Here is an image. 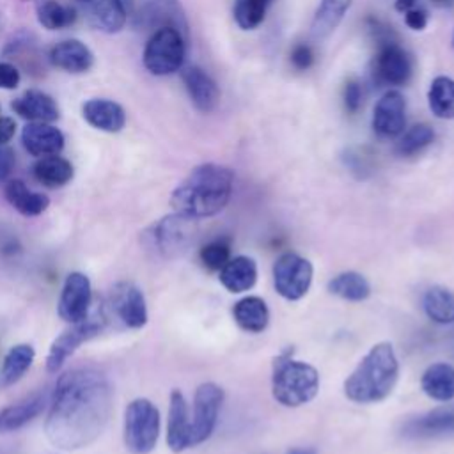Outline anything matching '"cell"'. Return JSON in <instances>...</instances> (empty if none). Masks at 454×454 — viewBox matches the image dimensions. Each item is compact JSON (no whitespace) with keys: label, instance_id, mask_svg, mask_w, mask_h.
Listing matches in <instances>:
<instances>
[{"label":"cell","instance_id":"cell-1","mask_svg":"<svg viewBox=\"0 0 454 454\" xmlns=\"http://www.w3.org/2000/svg\"><path fill=\"white\" fill-rule=\"evenodd\" d=\"M114 406L112 383L94 367L64 372L51 394L44 420L48 440L64 450L94 443L108 426Z\"/></svg>","mask_w":454,"mask_h":454},{"label":"cell","instance_id":"cell-2","mask_svg":"<svg viewBox=\"0 0 454 454\" xmlns=\"http://www.w3.org/2000/svg\"><path fill=\"white\" fill-rule=\"evenodd\" d=\"M234 174L218 163L197 165L172 192L176 213L199 220L220 213L231 200Z\"/></svg>","mask_w":454,"mask_h":454},{"label":"cell","instance_id":"cell-3","mask_svg":"<svg viewBox=\"0 0 454 454\" xmlns=\"http://www.w3.org/2000/svg\"><path fill=\"white\" fill-rule=\"evenodd\" d=\"M399 378V362L390 342L374 344L344 381V394L358 404L387 399Z\"/></svg>","mask_w":454,"mask_h":454},{"label":"cell","instance_id":"cell-4","mask_svg":"<svg viewBox=\"0 0 454 454\" xmlns=\"http://www.w3.org/2000/svg\"><path fill=\"white\" fill-rule=\"evenodd\" d=\"M317 390L319 374L310 364L294 360L289 351L275 358L271 392L277 403L287 408H296L310 403Z\"/></svg>","mask_w":454,"mask_h":454},{"label":"cell","instance_id":"cell-5","mask_svg":"<svg viewBox=\"0 0 454 454\" xmlns=\"http://www.w3.org/2000/svg\"><path fill=\"white\" fill-rule=\"evenodd\" d=\"M371 32L378 43V51L372 59V80L380 87L404 85L411 76V60L408 53L395 41L388 27H383L374 20H371Z\"/></svg>","mask_w":454,"mask_h":454},{"label":"cell","instance_id":"cell-6","mask_svg":"<svg viewBox=\"0 0 454 454\" xmlns=\"http://www.w3.org/2000/svg\"><path fill=\"white\" fill-rule=\"evenodd\" d=\"M124 445L131 454H149L160 438V411L145 397L133 399L124 410Z\"/></svg>","mask_w":454,"mask_h":454},{"label":"cell","instance_id":"cell-7","mask_svg":"<svg viewBox=\"0 0 454 454\" xmlns=\"http://www.w3.org/2000/svg\"><path fill=\"white\" fill-rule=\"evenodd\" d=\"M186 55V35L177 28L163 27L151 34L144 48V66L154 76H167L183 67Z\"/></svg>","mask_w":454,"mask_h":454},{"label":"cell","instance_id":"cell-8","mask_svg":"<svg viewBox=\"0 0 454 454\" xmlns=\"http://www.w3.org/2000/svg\"><path fill=\"white\" fill-rule=\"evenodd\" d=\"M195 222L197 220L179 215L176 211L160 218L144 232L147 248L154 250L160 257L165 259L181 255L193 239Z\"/></svg>","mask_w":454,"mask_h":454},{"label":"cell","instance_id":"cell-9","mask_svg":"<svg viewBox=\"0 0 454 454\" xmlns=\"http://www.w3.org/2000/svg\"><path fill=\"white\" fill-rule=\"evenodd\" d=\"M106 310V319H115L122 328L128 330H138L145 326L149 319L144 293L129 280H121L112 287Z\"/></svg>","mask_w":454,"mask_h":454},{"label":"cell","instance_id":"cell-10","mask_svg":"<svg viewBox=\"0 0 454 454\" xmlns=\"http://www.w3.org/2000/svg\"><path fill=\"white\" fill-rule=\"evenodd\" d=\"M312 275H314V270L309 259L294 252H286L273 264L275 291L282 298L289 301H296L303 298L310 289Z\"/></svg>","mask_w":454,"mask_h":454},{"label":"cell","instance_id":"cell-11","mask_svg":"<svg viewBox=\"0 0 454 454\" xmlns=\"http://www.w3.org/2000/svg\"><path fill=\"white\" fill-rule=\"evenodd\" d=\"M106 323V316L101 314L98 316H87L83 321L80 323H73L67 330H64L59 337L53 339L48 355H46V371L48 372H57L62 369V365L66 364V360L87 340H90L92 337L99 335V332L103 330Z\"/></svg>","mask_w":454,"mask_h":454},{"label":"cell","instance_id":"cell-12","mask_svg":"<svg viewBox=\"0 0 454 454\" xmlns=\"http://www.w3.org/2000/svg\"><path fill=\"white\" fill-rule=\"evenodd\" d=\"M223 403V390L213 381L200 383L193 395L192 417V447L206 442L215 431L218 413Z\"/></svg>","mask_w":454,"mask_h":454},{"label":"cell","instance_id":"cell-13","mask_svg":"<svg viewBox=\"0 0 454 454\" xmlns=\"http://www.w3.org/2000/svg\"><path fill=\"white\" fill-rule=\"evenodd\" d=\"M92 286L85 273L71 271L62 286L57 312L66 323H80L90 314Z\"/></svg>","mask_w":454,"mask_h":454},{"label":"cell","instance_id":"cell-14","mask_svg":"<svg viewBox=\"0 0 454 454\" xmlns=\"http://www.w3.org/2000/svg\"><path fill=\"white\" fill-rule=\"evenodd\" d=\"M406 126V101L399 90H387L372 112V129L380 138H395Z\"/></svg>","mask_w":454,"mask_h":454},{"label":"cell","instance_id":"cell-15","mask_svg":"<svg viewBox=\"0 0 454 454\" xmlns=\"http://www.w3.org/2000/svg\"><path fill=\"white\" fill-rule=\"evenodd\" d=\"M167 445L172 452H183L192 447V417L188 403L181 390L174 388L168 399Z\"/></svg>","mask_w":454,"mask_h":454},{"label":"cell","instance_id":"cell-16","mask_svg":"<svg viewBox=\"0 0 454 454\" xmlns=\"http://www.w3.org/2000/svg\"><path fill=\"white\" fill-rule=\"evenodd\" d=\"M89 23L106 34L119 32L128 20L126 0H76Z\"/></svg>","mask_w":454,"mask_h":454},{"label":"cell","instance_id":"cell-17","mask_svg":"<svg viewBox=\"0 0 454 454\" xmlns=\"http://www.w3.org/2000/svg\"><path fill=\"white\" fill-rule=\"evenodd\" d=\"M138 25L145 28H177L183 35L188 34V23L179 0H149L138 12Z\"/></svg>","mask_w":454,"mask_h":454},{"label":"cell","instance_id":"cell-18","mask_svg":"<svg viewBox=\"0 0 454 454\" xmlns=\"http://www.w3.org/2000/svg\"><path fill=\"white\" fill-rule=\"evenodd\" d=\"M454 431V403L433 408L403 426L408 438H433Z\"/></svg>","mask_w":454,"mask_h":454},{"label":"cell","instance_id":"cell-19","mask_svg":"<svg viewBox=\"0 0 454 454\" xmlns=\"http://www.w3.org/2000/svg\"><path fill=\"white\" fill-rule=\"evenodd\" d=\"M181 78L193 106L199 112L209 114L216 108L220 99V90L216 82L204 69H200L199 66H186L181 71Z\"/></svg>","mask_w":454,"mask_h":454},{"label":"cell","instance_id":"cell-20","mask_svg":"<svg viewBox=\"0 0 454 454\" xmlns=\"http://www.w3.org/2000/svg\"><path fill=\"white\" fill-rule=\"evenodd\" d=\"M64 133L51 122H28L21 129V144L35 158L59 154L64 149Z\"/></svg>","mask_w":454,"mask_h":454},{"label":"cell","instance_id":"cell-21","mask_svg":"<svg viewBox=\"0 0 454 454\" xmlns=\"http://www.w3.org/2000/svg\"><path fill=\"white\" fill-rule=\"evenodd\" d=\"M82 115L85 122L105 133H119L126 124L124 108L105 98H92L82 105Z\"/></svg>","mask_w":454,"mask_h":454},{"label":"cell","instance_id":"cell-22","mask_svg":"<svg viewBox=\"0 0 454 454\" xmlns=\"http://www.w3.org/2000/svg\"><path fill=\"white\" fill-rule=\"evenodd\" d=\"M48 57L55 67L73 74L87 73L94 64V53L78 39H66L57 43L50 50Z\"/></svg>","mask_w":454,"mask_h":454},{"label":"cell","instance_id":"cell-23","mask_svg":"<svg viewBox=\"0 0 454 454\" xmlns=\"http://www.w3.org/2000/svg\"><path fill=\"white\" fill-rule=\"evenodd\" d=\"M11 108L28 122H53L60 117L59 105L43 90H27L11 103Z\"/></svg>","mask_w":454,"mask_h":454},{"label":"cell","instance_id":"cell-24","mask_svg":"<svg viewBox=\"0 0 454 454\" xmlns=\"http://www.w3.org/2000/svg\"><path fill=\"white\" fill-rule=\"evenodd\" d=\"M222 286L231 293H245L255 286L257 264L252 257L236 255L231 257L218 271Z\"/></svg>","mask_w":454,"mask_h":454},{"label":"cell","instance_id":"cell-25","mask_svg":"<svg viewBox=\"0 0 454 454\" xmlns=\"http://www.w3.org/2000/svg\"><path fill=\"white\" fill-rule=\"evenodd\" d=\"M4 195H5L7 202L23 216H39L50 206L48 195L32 192L20 179H9L4 184Z\"/></svg>","mask_w":454,"mask_h":454},{"label":"cell","instance_id":"cell-26","mask_svg":"<svg viewBox=\"0 0 454 454\" xmlns=\"http://www.w3.org/2000/svg\"><path fill=\"white\" fill-rule=\"evenodd\" d=\"M46 395L34 394L0 410V433H12L32 422L44 408Z\"/></svg>","mask_w":454,"mask_h":454},{"label":"cell","instance_id":"cell-27","mask_svg":"<svg viewBox=\"0 0 454 454\" xmlns=\"http://www.w3.org/2000/svg\"><path fill=\"white\" fill-rule=\"evenodd\" d=\"M420 387L424 394L434 401L449 403L454 399V365L438 362L429 365L422 378Z\"/></svg>","mask_w":454,"mask_h":454},{"label":"cell","instance_id":"cell-28","mask_svg":"<svg viewBox=\"0 0 454 454\" xmlns=\"http://www.w3.org/2000/svg\"><path fill=\"white\" fill-rule=\"evenodd\" d=\"M232 316L236 325L248 333H261L270 323V310L262 298L245 296L234 303Z\"/></svg>","mask_w":454,"mask_h":454},{"label":"cell","instance_id":"cell-29","mask_svg":"<svg viewBox=\"0 0 454 454\" xmlns=\"http://www.w3.org/2000/svg\"><path fill=\"white\" fill-rule=\"evenodd\" d=\"M32 174H34L35 181L41 183L43 186L60 188V186L67 184L73 179L74 168H73L69 160H66L59 154H50V156L39 158L34 163Z\"/></svg>","mask_w":454,"mask_h":454},{"label":"cell","instance_id":"cell-30","mask_svg":"<svg viewBox=\"0 0 454 454\" xmlns=\"http://www.w3.org/2000/svg\"><path fill=\"white\" fill-rule=\"evenodd\" d=\"M35 358V349L30 344H16L12 346L4 360L0 369V387H11L23 378V374L30 369Z\"/></svg>","mask_w":454,"mask_h":454},{"label":"cell","instance_id":"cell-31","mask_svg":"<svg viewBox=\"0 0 454 454\" xmlns=\"http://www.w3.org/2000/svg\"><path fill=\"white\" fill-rule=\"evenodd\" d=\"M422 309L426 316L438 325L454 323V293L447 287L433 286L422 296Z\"/></svg>","mask_w":454,"mask_h":454},{"label":"cell","instance_id":"cell-32","mask_svg":"<svg viewBox=\"0 0 454 454\" xmlns=\"http://www.w3.org/2000/svg\"><path fill=\"white\" fill-rule=\"evenodd\" d=\"M351 2L353 0H321L312 18V35L319 39L330 35L342 21Z\"/></svg>","mask_w":454,"mask_h":454},{"label":"cell","instance_id":"cell-33","mask_svg":"<svg viewBox=\"0 0 454 454\" xmlns=\"http://www.w3.org/2000/svg\"><path fill=\"white\" fill-rule=\"evenodd\" d=\"M328 291L348 301H364L371 294V284L362 273L342 271L328 282Z\"/></svg>","mask_w":454,"mask_h":454},{"label":"cell","instance_id":"cell-34","mask_svg":"<svg viewBox=\"0 0 454 454\" xmlns=\"http://www.w3.org/2000/svg\"><path fill=\"white\" fill-rule=\"evenodd\" d=\"M429 110L438 119H454V80L436 76L427 92Z\"/></svg>","mask_w":454,"mask_h":454},{"label":"cell","instance_id":"cell-35","mask_svg":"<svg viewBox=\"0 0 454 454\" xmlns=\"http://www.w3.org/2000/svg\"><path fill=\"white\" fill-rule=\"evenodd\" d=\"M35 16L46 30H62L76 21V11L55 0H37Z\"/></svg>","mask_w":454,"mask_h":454},{"label":"cell","instance_id":"cell-36","mask_svg":"<svg viewBox=\"0 0 454 454\" xmlns=\"http://www.w3.org/2000/svg\"><path fill=\"white\" fill-rule=\"evenodd\" d=\"M434 140V129L429 124H415L408 131L401 133V138L395 145V153L403 158L415 156L424 151Z\"/></svg>","mask_w":454,"mask_h":454},{"label":"cell","instance_id":"cell-37","mask_svg":"<svg viewBox=\"0 0 454 454\" xmlns=\"http://www.w3.org/2000/svg\"><path fill=\"white\" fill-rule=\"evenodd\" d=\"M271 0H234L232 14L239 28L252 30L264 21Z\"/></svg>","mask_w":454,"mask_h":454},{"label":"cell","instance_id":"cell-38","mask_svg":"<svg viewBox=\"0 0 454 454\" xmlns=\"http://www.w3.org/2000/svg\"><path fill=\"white\" fill-rule=\"evenodd\" d=\"M200 262L211 270V271H220L223 268V264L231 259V243L225 238H218L213 239L209 243H206L200 252H199Z\"/></svg>","mask_w":454,"mask_h":454},{"label":"cell","instance_id":"cell-39","mask_svg":"<svg viewBox=\"0 0 454 454\" xmlns=\"http://www.w3.org/2000/svg\"><path fill=\"white\" fill-rule=\"evenodd\" d=\"M344 108L348 114H356L362 106V87L356 80H349L344 87Z\"/></svg>","mask_w":454,"mask_h":454},{"label":"cell","instance_id":"cell-40","mask_svg":"<svg viewBox=\"0 0 454 454\" xmlns=\"http://www.w3.org/2000/svg\"><path fill=\"white\" fill-rule=\"evenodd\" d=\"M314 62V51L309 44H296L291 51V64L294 66V69L298 71H305L312 66Z\"/></svg>","mask_w":454,"mask_h":454},{"label":"cell","instance_id":"cell-41","mask_svg":"<svg viewBox=\"0 0 454 454\" xmlns=\"http://www.w3.org/2000/svg\"><path fill=\"white\" fill-rule=\"evenodd\" d=\"M20 71L14 64L11 62H0V89L12 90L20 85Z\"/></svg>","mask_w":454,"mask_h":454},{"label":"cell","instance_id":"cell-42","mask_svg":"<svg viewBox=\"0 0 454 454\" xmlns=\"http://www.w3.org/2000/svg\"><path fill=\"white\" fill-rule=\"evenodd\" d=\"M14 151L7 145H0V184H5L9 181V176L14 168Z\"/></svg>","mask_w":454,"mask_h":454},{"label":"cell","instance_id":"cell-43","mask_svg":"<svg viewBox=\"0 0 454 454\" xmlns=\"http://www.w3.org/2000/svg\"><path fill=\"white\" fill-rule=\"evenodd\" d=\"M404 21L411 30H422L427 25V12L420 5H417L404 12Z\"/></svg>","mask_w":454,"mask_h":454},{"label":"cell","instance_id":"cell-44","mask_svg":"<svg viewBox=\"0 0 454 454\" xmlns=\"http://www.w3.org/2000/svg\"><path fill=\"white\" fill-rule=\"evenodd\" d=\"M16 133V122L11 117H0V145H5Z\"/></svg>","mask_w":454,"mask_h":454},{"label":"cell","instance_id":"cell-45","mask_svg":"<svg viewBox=\"0 0 454 454\" xmlns=\"http://www.w3.org/2000/svg\"><path fill=\"white\" fill-rule=\"evenodd\" d=\"M419 5V0H395V4H394V7H395V11H399V12H408L410 9H413V7H417Z\"/></svg>","mask_w":454,"mask_h":454},{"label":"cell","instance_id":"cell-46","mask_svg":"<svg viewBox=\"0 0 454 454\" xmlns=\"http://www.w3.org/2000/svg\"><path fill=\"white\" fill-rule=\"evenodd\" d=\"M287 454H316V452L310 449H291Z\"/></svg>","mask_w":454,"mask_h":454},{"label":"cell","instance_id":"cell-47","mask_svg":"<svg viewBox=\"0 0 454 454\" xmlns=\"http://www.w3.org/2000/svg\"><path fill=\"white\" fill-rule=\"evenodd\" d=\"M431 2H434V4H449L452 0H431Z\"/></svg>","mask_w":454,"mask_h":454},{"label":"cell","instance_id":"cell-48","mask_svg":"<svg viewBox=\"0 0 454 454\" xmlns=\"http://www.w3.org/2000/svg\"><path fill=\"white\" fill-rule=\"evenodd\" d=\"M452 48H454V34H452Z\"/></svg>","mask_w":454,"mask_h":454}]
</instances>
